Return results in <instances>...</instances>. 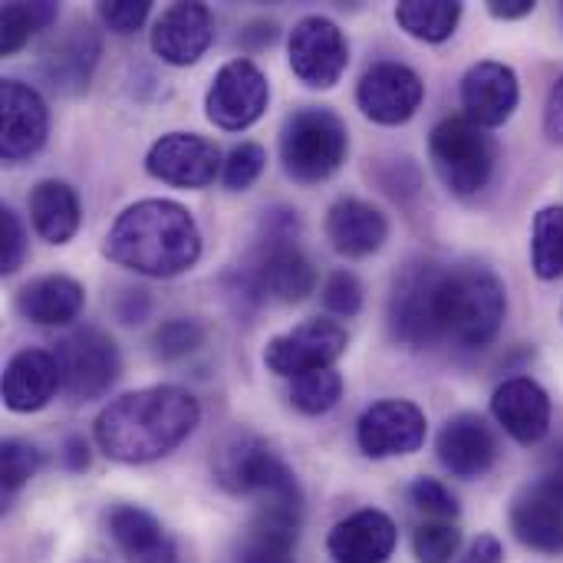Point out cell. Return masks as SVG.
Returning a JSON list of instances; mask_svg holds the SVG:
<instances>
[{
  "label": "cell",
  "mask_w": 563,
  "mask_h": 563,
  "mask_svg": "<svg viewBox=\"0 0 563 563\" xmlns=\"http://www.w3.org/2000/svg\"><path fill=\"white\" fill-rule=\"evenodd\" d=\"M53 356H56V366L63 376V389L73 402L102 399L122 373L115 340L96 327H82V330H73L69 336H63L56 343Z\"/></svg>",
  "instance_id": "9"
},
{
  "label": "cell",
  "mask_w": 563,
  "mask_h": 563,
  "mask_svg": "<svg viewBox=\"0 0 563 563\" xmlns=\"http://www.w3.org/2000/svg\"><path fill=\"white\" fill-rule=\"evenodd\" d=\"M396 541L399 531L393 518L386 511L363 508L330 531L327 551L336 563H386L396 551Z\"/></svg>",
  "instance_id": "24"
},
{
  "label": "cell",
  "mask_w": 563,
  "mask_h": 563,
  "mask_svg": "<svg viewBox=\"0 0 563 563\" xmlns=\"http://www.w3.org/2000/svg\"><path fill=\"white\" fill-rule=\"evenodd\" d=\"M145 168L152 178L175 188H208L224 168V162L211 139L195 132H168L152 142Z\"/></svg>",
  "instance_id": "14"
},
{
  "label": "cell",
  "mask_w": 563,
  "mask_h": 563,
  "mask_svg": "<svg viewBox=\"0 0 563 563\" xmlns=\"http://www.w3.org/2000/svg\"><path fill=\"white\" fill-rule=\"evenodd\" d=\"M445 264L439 261H409L393 284L389 297V333L412 346L426 350L442 336V287H445Z\"/></svg>",
  "instance_id": "7"
},
{
  "label": "cell",
  "mask_w": 563,
  "mask_h": 563,
  "mask_svg": "<svg viewBox=\"0 0 563 563\" xmlns=\"http://www.w3.org/2000/svg\"><path fill=\"white\" fill-rule=\"evenodd\" d=\"M508 294L495 271L482 264H459L445 271L442 287V336L462 350L488 346L505 323Z\"/></svg>",
  "instance_id": "4"
},
{
  "label": "cell",
  "mask_w": 563,
  "mask_h": 563,
  "mask_svg": "<svg viewBox=\"0 0 563 563\" xmlns=\"http://www.w3.org/2000/svg\"><path fill=\"white\" fill-rule=\"evenodd\" d=\"M518 99H521L518 73L498 59L475 63L462 79V106L468 119L482 129L505 125L518 109Z\"/></svg>",
  "instance_id": "17"
},
{
  "label": "cell",
  "mask_w": 563,
  "mask_h": 563,
  "mask_svg": "<svg viewBox=\"0 0 563 563\" xmlns=\"http://www.w3.org/2000/svg\"><path fill=\"white\" fill-rule=\"evenodd\" d=\"M201 422L198 399L181 386H148L119 396L96 419V445L122 465L158 462Z\"/></svg>",
  "instance_id": "1"
},
{
  "label": "cell",
  "mask_w": 563,
  "mask_h": 563,
  "mask_svg": "<svg viewBox=\"0 0 563 563\" xmlns=\"http://www.w3.org/2000/svg\"><path fill=\"white\" fill-rule=\"evenodd\" d=\"M59 389H63V376H59L56 356L46 350H20L3 366L0 393L10 412H20V416L40 412L43 406L53 402Z\"/></svg>",
  "instance_id": "21"
},
{
  "label": "cell",
  "mask_w": 563,
  "mask_h": 563,
  "mask_svg": "<svg viewBox=\"0 0 563 563\" xmlns=\"http://www.w3.org/2000/svg\"><path fill=\"white\" fill-rule=\"evenodd\" d=\"M99 33L89 23H73L66 33H59L46 49H43V76L56 92L76 96L89 86L92 69L99 63Z\"/></svg>",
  "instance_id": "23"
},
{
  "label": "cell",
  "mask_w": 563,
  "mask_h": 563,
  "mask_svg": "<svg viewBox=\"0 0 563 563\" xmlns=\"http://www.w3.org/2000/svg\"><path fill=\"white\" fill-rule=\"evenodd\" d=\"M211 468H214V482L224 492L254 498L257 508L277 505V508L303 511V495H300L297 475L277 459V452L264 439H257L251 432L228 435L218 445Z\"/></svg>",
  "instance_id": "5"
},
{
  "label": "cell",
  "mask_w": 563,
  "mask_h": 563,
  "mask_svg": "<svg viewBox=\"0 0 563 563\" xmlns=\"http://www.w3.org/2000/svg\"><path fill=\"white\" fill-rule=\"evenodd\" d=\"M63 462H66V468H69V472H86V468H89V445H86L79 435H73V439L66 442V455H63Z\"/></svg>",
  "instance_id": "47"
},
{
  "label": "cell",
  "mask_w": 563,
  "mask_h": 563,
  "mask_svg": "<svg viewBox=\"0 0 563 563\" xmlns=\"http://www.w3.org/2000/svg\"><path fill=\"white\" fill-rule=\"evenodd\" d=\"M488 13L498 20H521L534 13V0H488Z\"/></svg>",
  "instance_id": "46"
},
{
  "label": "cell",
  "mask_w": 563,
  "mask_h": 563,
  "mask_svg": "<svg viewBox=\"0 0 563 563\" xmlns=\"http://www.w3.org/2000/svg\"><path fill=\"white\" fill-rule=\"evenodd\" d=\"M462 548V531L455 521H422L412 534V551L419 563H452Z\"/></svg>",
  "instance_id": "34"
},
{
  "label": "cell",
  "mask_w": 563,
  "mask_h": 563,
  "mask_svg": "<svg viewBox=\"0 0 563 563\" xmlns=\"http://www.w3.org/2000/svg\"><path fill=\"white\" fill-rule=\"evenodd\" d=\"M429 155L445 188L455 191L459 198L478 195L492 181L495 158H498L488 132L475 125L468 115L442 119L429 135Z\"/></svg>",
  "instance_id": "8"
},
{
  "label": "cell",
  "mask_w": 563,
  "mask_h": 563,
  "mask_svg": "<svg viewBox=\"0 0 563 563\" xmlns=\"http://www.w3.org/2000/svg\"><path fill=\"white\" fill-rule=\"evenodd\" d=\"M267 102H271V82L261 73V66L244 56L224 63L214 73V82L205 96L208 119L224 132L251 129L264 115Z\"/></svg>",
  "instance_id": "11"
},
{
  "label": "cell",
  "mask_w": 563,
  "mask_h": 563,
  "mask_svg": "<svg viewBox=\"0 0 563 563\" xmlns=\"http://www.w3.org/2000/svg\"><path fill=\"white\" fill-rule=\"evenodd\" d=\"M340 396H343V376L336 369L307 373V376L294 379V386H290V402L303 416H323V412H330L340 402Z\"/></svg>",
  "instance_id": "33"
},
{
  "label": "cell",
  "mask_w": 563,
  "mask_h": 563,
  "mask_svg": "<svg viewBox=\"0 0 563 563\" xmlns=\"http://www.w3.org/2000/svg\"><path fill=\"white\" fill-rule=\"evenodd\" d=\"M264 165H267L264 145H257V142H241V145H234V148L228 152V158H224V168H221L224 188H231V191L251 188V185L261 178Z\"/></svg>",
  "instance_id": "37"
},
{
  "label": "cell",
  "mask_w": 563,
  "mask_h": 563,
  "mask_svg": "<svg viewBox=\"0 0 563 563\" xmlns=\"http://www.w3.org/2000/svg\"><path fill=\"white\" fill-rule=\"evenodd\" d=\"M290 69L300 82H307L310 89H330L340 82V76L346 73L350 63V46L343 30L330 20V16H303L294 30H290Z\"/></svg>",
  "instance_id": "12"
},
{
  "label": "cell",
  "mask_w": 563,
  "mask_h": 563,
  "mask_svg": "<svg viewBox=\"0 0 563 563\" xmlns=\"http://www.w3.org/2000/svg\"><path fill=\"white\" fill-rule=\"evenodd\" d=\"M300 221L290 208H271L264 211V234L254 247L251 267L241 274L247 294L257 300H277V303H300L317 287V271L310 257L297 244Z\"/></svg>",
  "instance_id": "3"
},
{
  "label": "cell",
  "mask_w": 563,
  "mask_h": 563,
  "mask_svg": "<svg viewBox=\"0 0 563 563\" xmlns=\"http://www.w3.org/2000/svg\"><path fill=\"white\" fill-rule=\"evenodd\" d=\"M109 534L119 544V551L129 558V563H178L175 544L168 541L162 525L135 505L112 508Z\"/></svg>",
  "instance_id": "28"
},
{
  "label": "cell",
  "mask_w": 563,
  "mask_h": 563,
  "mask_svg": "<svg viewBox=\"0 0 563 563\" xmlns=\"http://www.w3.org/2000/svg\"><path fill=\"white\" fill-rule=\"evenodd\" d=\"M541 485H548L558 498H563V445L551 449L544 465H541V475H538Z\"/></svg>",
  "instance_id": "45"
},
{
  "label": "cell",
  "mask_w": 563,
  "mask_h": 563,
  "mask_svg": "<svg viewBox=\"0 0 563 563\" xmlns=\"http://www.w3.org/2000/svg\"><path fill=\"white\" fill-rule=\"evenodd\" d=\"M214 40V16L205 3H172L152 26V49L172 66L198 63Z\"/></svg>",
  "instance_id": "18"
},
{
  "label": "cell",
  "mask_w": 563,
  "mask_h": 563,
  "mask_svg": "<svg viewBox=\"0 0 563 563\" xmlns=\"http://www.w3.org/2000/svg\"><path fill=\"white\" fill-rule=\"evenodd\" d=\"M201 340H205V330L198 320L172 317L155 330L152 346H155V356L162 360H181V356H191L201 346Z\"/></svg>",
  "instance_id": "36"
},
{
  "label": "cell",
  "mask_w": 563,
  "mask_h": 563,
  "mask_svg": "<svg viewBox=\"0 0 563 563\" xmlns=\"http://www.w3.org/2000/svg\"><path fill=\"white\" fill-rule=\"evenodd\" d=\"M505 561V548H501V541L498 538H492V534H482L478 541H472V548L462 554V558H455L452 563H501Z\"/></svg>",
  "instance_id": "44"
},
{
  "label": "cell",
  "mask_w": 563,
  "mask_h": 563,
  "mask_svg": "<svg viewBox=\"0 0 563 563\" xmlns=\"http://www.w3.org/2000/svg\"><path fill=\"white\" fill-rule=\"evenodd\" d=\"M531 267L541 280L563 277V205H548L534 214Z\"/></svg>",
  "instance_id": "31"
},
{
  "label": "cell",
  "mask_w": 563,
  "mask_h": 563,
  "mask_svg": "<svg viewBox=\"0 0 563 563\" xmlns=\"http://www.w3.org/2000/svg\"><path fill=\"white\" fill-rule=\"evenodd\" d=\"M439 459L455 478H482L498 462V439L482 416L462 412L439 432Z\"/></svg>",
  "instance_id": "22"
},
{
  "label": "cell",
  "mask_w": 563,
  "mask_h": 563,
  "mask_svg": "<svg viewBox=\"0 0 563 563\" xmlns=\"http://www.w3.org/2000/svg\"><path fill=\"white\" fill-rule=\"evenodd\" d=\"M399 26L426 43H442L455 33L462 20V3L455 0H402L396 7Z\"/></svg>",
  "instance_id": "30"
},
{
  "label": "cell",
  "mask_w": 563,
  "mask_h": 563,
  "mask_svg": "<svg viewBox=\"0 0 563 563\" xmlns=\"http://www.w3.org/2000/svg\"><path fill=\"white\" fill-rule=\"evenodd\" d=\"M30 221H33V231L46 244L73 241V234L79 231V221H82L76 191L66 181H56V178L36 181L33 191H30Z\"/></svg>",
  "instance_id": "29"
},
{
  "label": "cell",
  "mask_w": 563,
  "mask_h": 563,
  "mask_svg": "<svg viewBox=\"0 0 563 563\" xmlns=\"http://www.w3.org/2000/svg\"><path fill=\"white\" fill-rule=\"evenodd\" d=\"M152 13V3L148 0H109V3H99V20L106 23V30L125 36V33H135L145 16Z\"/></svg>",
  "instance_id": "40"
},
{
  "label": "cell",
  "mask_w": 563,
  "mask_h": 563,
  "mask_svg": "<svg viewBox=\"0 0 563 563\" xmlns=\"http://www.w3.org/2000/svg\"><path fill=\"white\" fill-rule=\"evenodd\" d=\"M426 412L409 399H379L356 422V442L366 459L412 455L426 445Z\"/></svg>",
  "instance_id": "13"
},
{
  "label": "cell",
  "mask_w": 563,
  "mask_h": 563,
  "mask_svg": "<svg viewBox=\"0 0 563 563\" xmlns=\"http://www.w3.org/2000/svg\"><path fill=\"white\" fill-rule=\"evenodd\" d=\"M56 20V3L36 0V3H3L0 10V49L10 56L16 53L36 30L49 26Z\"/></svg>",
  "instance_id": "32"
},
{
  "label": "cell",
  "mask_w": 563,
  "mask_h": 563,
  "mask_svg": "<svg viewBox=\"0 0 563 563\" xmlns=\"http://www.w3.org/2000/svg\"><path fill=\"white\" fill-rule=\"evenodd\" d=\"M511 531L538 554H563V498L548 485L531 482L511 501Z\"/></svg>",
  "instance_id": "25"
},
{
  "label": "cell",
  "mask_w": 563,
  "mask_h": 563,
  "mask_svg": "<svg viewBox=\"0 0 563 563\" xmlns=\"http://www.w3.org/2000/svg\"><path fill=\"white\" fill-rule=\"evenodd\" d=\"M82 303H86L82 284L66 274L33 277L16 294V310L30 323H40V327H63V323L76 320Z\"/></svg>",
  "instance_id": "27"
},
{
  "label": "cell",
  "mask_w": 563,
  "mask_h": 563,
  "mask_svg": "<svg viewBox=\"0 0 563 563\" xmlns=\"http://www.w3.org/2000/svg\"><path fill=\"white\" fill-rule=\"evenodd\" d=\"M106 257L145 277H178L201 257V231L191 211L168 198L129 205L106 234Z\"/></svg>",
  "instance_id": "2"
},
{
  "label": "cell",
  "mask_w": 563,
  "mask_h": 563,
  "mask_svg": "<svg viewBox=\"0 0 563 563\" xmlns=\"http://www.w3.org/2000/svg\"><path fill=\"white\" fill-rule=\"evenodd\" d=\"M0 155L7 162H23L36 155L46 142L49 132V112L43 96L20 82V79H3L0 82Z\"/></svg>",
  "instance_id": "16"
},
{
  "label": "cell",
  "mask_w": 563,
  "mask_h": 563,
  "mask_svg": "<svg viewBox=\"0 0 563 563\" xmlns=\"http://www.w3.org/2000/svg\"><path fill=\"white\" fill-rule=\"evenodd\" d=\"M561 320H563V307H561Z\"/></svg>",
  "instance_id": "48"
},
{
  "label": "cell",
  "mask_w": 563,
  "mask_h": 563,
  "mask_svg": "<svg viewBox=\"0 0 563 563\" xmlns=\"http://www.w3.org/2000/svg\"><path fill=\"white\" fill-rule=\"evenodd\" d=\"M544 132L551 142L563 145V73L558 76V82L548 96V106H544Z\"/></svg>",
  "instance_id": "42"
},
{
  "label": "cell",
  "mask_w": 563,
  "mask_h": 563,
  "mask_svg": "<svg viewBox=\"0 0 563 563\" xmlns=\"http://www.w3.org/2000/svg\"><path fill=\"white\" fill-rule=\"evenodd\" d=\"M26 257V231L13 208L0 211V271L13 274Z\"/></svg>",
  "instance_id": "41"
},
{
  "label": "cell",
  "mask_w": 563,
  "mask_h": 563,
  "mask_svg": "<svg viewBox=\"0 0 563 563\" xmlns=\"http://www.w3.org/2000/svg\"><path fill=\"white\" fill-rule=\"evenodd\" d=\"M409 501L419 515H426V521H459V501L439 478H416Z\"/></svg>",
  "instance_id": "38"
},
{
  "label": "cell",
  "mask_w": 563,
  "mask_h": 563,
  "mask_svg": "<svg viewBox=\"0 0 563 563\" xmlns=\"http://www.w3.org/2000/svg\"><path fill=\"white\" fill-rule=\"evenodd\" d=\"M350 152L346 122L323 106L297 109L280 132V162L297 185L327 181Z\"/></svg>",
  "instance_id": "6"
},
{
  "label": "cell",
  "mask_w": 563,
  "mask_h": 563,
  "mask_svg": "<svg viewBox=\"0 0 563 563\" xmlns=\"http://www.w3.org/2000/svg\"><path fill=\"white\" fill-rule=\"evenodd\" d=\"M300 508L261 505L234 544V563H297Z\"/></svg>",
  "instance_id": "20"
},
{
  "label": "cell",
  "mask_w": 563,
  "mask_h": 563,
  "mask_svg": "<svg viewBox=\"0 0 563 563\" xmlns=\"http://www.w3.org/2000/svg\"><path fill=\"white\" fill-rule=\"evenodd\" d=\"M346 346L350 336L336 320L313 317L274 336L264 350V366L284 379H300L317 369H333V363L346 353Z\"/></svg>",
  "instance_id": "10"
},
{
  "label": "cell",
  "mask_w": 563,
  "mask_h": 563,
  "mask_svg": "<svg viewBox=\"0 0 563 563\" xmlns=\"http://www.w3.org/2000/svg\"><path fill=\"white\" fill-rule=\"evenodd\" d=\"M323 307L336 317H356L363 310V284L350 271H333L323 284Z\"/></svg>",
  "instance_id": "39"
},
{
  "label": "cell",
  "mask_w": 563,
  "mask_h": 563,
  "mask_svg": "<svg viewBox=\"0 0 563 563\" xmlns=\"http://www.w3.org/2000/svg\"><path fill=\"white\" fill-rule=\"evenodd\" d=\"M148 307H152L148 303V294L139 290V287H132V290H122V297L115 303V313H119L122 323H142L145 313H148Z\"/></svg>",
  "instance_id": "43"
},
{
  "label": "cell",
  "mask_w": 563,
  "mask_h": 563,
  "mask_svg": "<svg viewBox=\"0 0 563 563\" xmlns=\"http://www.w3.org/2000/svg\"><path fill=\"white\" fill-rule=\"evenodd\" d=\"M426 96V82L419 79V73L406 63H376L363 73L360 86H356V102L363 109L366 119L379 122V125H399L409 122Z\"/></svg>",
  "instance_id": "15"
},
{
  "label": "cell",
  "mask_w": 563,
  "mask_h": 563,
  "mask_svg": "<svg viewBox=\"0 0 563 563\" xmlns=\"http://www.w3.org/2000/svg\"><path fill=\"white\" fill-rule=\"evenodd\" d=\"M492 416L515 442L538 445L551 432V396L531 376H515L495 389Z\"/></svg>",
  "instance_id": "19"
},
{
  "label": "cell",
  "mask_w": 563,
  "mask_h": 563,
  "mask_svg": "<svg viewBox=\"0 0 563 563\" xmlns=\"http://www.w3.org/2000/svg\"><path fill=\"white\" fill-rule=\"evenodd\" d=\"M43 465V455L36 445L23 442V439H7L0 445V482H3V495L20 492Z\"/></svg>",
  "instance_id": "35"
},
{
  "label": "cell",
  "mask_w": 563,
  "mask_h": 563,
  "mask_svg": "<svg viewBox=\"0 0 563 563\" xmlns=\"http://www.w3.org/2000/svg\"><path fill=\"white\" fill-rule=\"evenodd\" d=\"M327 238L343 257H369L389 238V221L379 208L360 198H340L327 211Z\"/></svg>",
  "instance_id": "26"
}]
</instances>
